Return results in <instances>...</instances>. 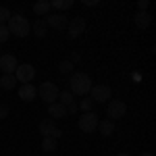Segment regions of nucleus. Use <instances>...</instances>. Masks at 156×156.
Returning <instances> with one entry per match:
<instances>
[{
	"label": "nucleus",
	"instance_id": "nucleus-1",
	"mask_svg": "<svg viewBox=\"0 0 156 156\" xmlns=\"http://www.w3.org/2000/svg\"><path fill=\"white\" fill-rule=\"evenodd\" d=\"M92 90V79L85 73H73L69 77V92L73 96H85Z\"/></svg>",
	"mask_w": 156,
	"mask_h": 156
},
{
	"label": "nucleus",
	"instance_id": "nucleus-2",
	"mask_svg": "<svg viewBox=\"0 0 156 156\" xmlns=\"http://www.w3.org/2000/svg\"><path fill=\"white\" fill-rule=\"evenodd\" d=\"M6 27H9V31H11L12 36H17V37H25L31 31V23L27 21V17H23V15H11Z\"/></svg>",
	"mask_w": 156,
	"mask_h": 156
},
{
	"label": "nucleus",
	"instance_id": "nucleus-3",
	"mask_svg": "<svg viewBox=\"0 0 156 156\" xmlns=\"http://www.w3.org/2000/svg\"><path fill=\"white\" fill-rule=\"evenodd\" d=\"M37 94H40V98L44 102L52 104V102L58 100V87H56V83H52V81H44V83L37 87Z\"/></svg>",
	"mask_w": 156,
	"mask_h": 156
},
{
	"label": "nucleus",
	"instance_id": "nucleus-4",
	"mask_svg": "<svg viewBox=\"0 0 156 156\" xmlns=\"http://www.w3.org/2000/svg\"><path fill=\"white\" fill-rule=\"evenodd\" d=\"M98 121L100 119H98L96 112H83V115L79 117V121H77V127L83 133H92L98 127Z\"/></svg>",
	"mask_w": 156,
	"mask_h": 156
},
{
	"label": "nucleus",
	"instance_id": "nucleus-5",
	"mask_svg": "<svg viewBox=\"0 0 156 156\" xmlns=\"http://www.w3.org/2000/svg\"><path fill=\"white\" fill-rule=\"evenodd\" d=\"M127 112V104L123 100H110V104L106 106V115L110 121H117V119H123Z\"/></svg>",
	"mask_w": 156,
	"mask_h": 156
},
{
	"label": "nucleus",
	"instance_id": "nucleus-6",
	"mask_svg": "<svg viewBox=\"0 0 156 156\" xmlns=\"http://www.w3.org/2000/svg\"><path fill=\"white\" fill-rule=\"evenodd\" d=\"M34 77H36V67H34V65H27V62H25V65H19L17 71H15V79H17L21 85L29 83Z\"/></svg>",
	"mask_w": 156,
	"mask_h": 156
},
{
	"label": "nucleus",
	"instance_id": "nucleus-7",
	"mask_svg": "<svg viewBox=\"0 0 156 156\" xmlns=\"http://www.w3.org/2000/svg\"><path fill=\"white\" fill-rule=\"evenodd\" d=\"M19 67V60L15 54H0V71L2 75H15Z\"/></svg>",
	"mask_w": 156,
	"mask_h": 156
},
{
	"label": "nucleus",
	"instance_id": "nucleus-8",
	"mask_svg": "<svg viewBox=\"0 0 156 156\" xmlns=\"http://www.w3.org/2000/svg\"><path fill=\"white\" fill-rule=\"evenodd\" d=\"M40 133H42L44 137H54V140H58L60 135H62V131L56 127L54 119H44V121H40Z\"/></svg>",
	"mask_w": 156,
	"mask_h": 156
},
{
	"label": "nucleus",
	"instance_id": "nucleus-9",
	"mask_svg": "<svg viewBox=\"0 0 156 156\" xmlns=\"http://www.w3.org/2000/svg\"><path fill=\"white\" fill-rule=\"evenodd\" d=\"M90 94H92V100H94V102H106V100H110V87H108L106 83L92 85Z\"/></svg>",
	"mask_w": 156,
	"mask_h": 156
},
{
	"label": "nucleus",
	"instance_id": "nucleus-10",
	"mask_svg": "<svg viewBox=\"0 0 156 156\" xmlns=\"http://www.w3.org/2000/svg\"><path fill=\"white\" fill-rule=\"evenodd\" d=\"M67 31H69V37H71V40H75V37L81 36V34L85 31L83 17H75V19H71V21H69V25H67Z\"/></svg>",
	"mask_w": 156,
	"mask_h": 156
},
{
	"label": "nucleus",
	"instance_id": "nucleus-11",
	"mask_svg": "<svg viewBox=\"0 0 156 156\" xmlns=\"http://www.w3.org/2000/svg\"><path fill=\"white\" fill-rule=\"evenodd\" d=\"M46 25L54 27V29H67V25H69V19H67V15H62V12H56V15H50L48 19H46Z\"/></svg>",
	"mask_w": 156,
	"mask_h": 156
},
{
	"label": "nucleus",
	"instance_id": "nucleus-12",
	"mask_svg": "<svg viewBox=\"0 0 156 156\" xmlns=\"http://www.w3.org/2000/svg\"><path fill=\"white\" fill-rule=\"evenodd\" d=\"M37 96V87L31 83H23L21 87H19V98L21 100H25V102H34Z\"/></svg>",
	"mask_w": 156,
	"mask_h": 156
},
{
	"label": "nucleus",
	"instance_id": "nucleus-13",
	"mask_svg": "<svg viewBox=\"0 0 156 156\" xmlns=\"http://www.w3.org/2000/svg\"><path fill=\"white\" fill-rule=\"evenodd\" d=\"M133 23L137 25L140 29H146V27H150V23H152V15L148 11H137L133 15Z\"/></svg>",
	"mask_w": 156,
	"mask_h": 156
},
{
	"label": "nucleus",
	"instance_id": "nucleus-14",
	"mask_svg": "<svg viewBox=\"0 0 156 156\" xmlns=\"http://www.w3.org/2000/svg\"><path fill=\"white\" fill-rule=\"evenodd\" d=\"M48 115L50 119H65L67 117V106H62L60 102H52V104H48Z\"/></svg>",
	"mask_w": 156,
	"mask_h": 156
},
{
	"label": "nucleus",
	"instance_id": "nucleus-15",
	"mask_svg": "<svg viewBox=\"0 0 156 156\" xmlns=\"http://www.w3.org/2000/svg\"><path fill=\"white\" fill-rule=\"evenodd\" d=\"M96 129L102 133L104 137H108L110 133L115 131V123H112L110 119H102V121H98V127H96Z\"/></svg>",
	"mask_w": 156,
	"mask_h": 156
},
{
	"label": "nucleus",
	"instance_id": "nucleus-16",
	"mask_svg": "<svg viewBox=\"0 0 156 156\" xmlns=\"http://www.w3.org/2000/svg\"><path fill=\"white\" fill-rule=\"evenodd\" d=\"M15 85H17L15 75H2V77H0V87H2V90H6V92H9V90H12Z\"/></svg>",
	"mask_w": 156,
	"mask_h": 156
},
{
	"label": "nucleus",
	"instance_id": "nucleus-17",
	"mask_svg": "<svg viewBox=\"0 0 156 156\" xmlns=\"http://www.w3.org/2000/svg\"><path fill=\"white\" fill-rule=\"evenodd\" d=\"M48 11H50V2H46V0H40V2H36V4H34V12H36L37 17L48 15Z\"/></svg>",
	"mask_w": 156,
	"mask_h": 156
},
{
	"label": "nucleus",
	"instance_id": "nucleus-18",
	"mask_svg": "<svg viewBox=\"0 0 156 156\" xmlns=\"http://www.w3.org/2000/svg\"><path fill=\"white\" fill-rule=\"evenodd\" d=\"M73 6V0H54V2H50V9H56V11H67V9H71Z\"/></svg>",
	"mask_w": 156,
	"mask_h": 156
},
{
	"label": "nucleus",
	"instance_id": "nucleus-19",
	"mask_svg": "<svg viewBox=\"0 0 156 156\" xmlns=\"http://www.w3.org/2000/svg\"><path fill=\"white\" fill-rule=\"evenodd\" d=\"M73 69H75V65H73L71 60H60L58 62V73L60 75H73Z\"/></svg>",
	"mask_w": 156,
	"mask_h": 156
},
{
	"label": "nucleus",
	"instance_id": "nucleus-20",
	"mask_svg": "<svg viewBox=\"0 0 156 156\" xmlns=\"http://www.w3.org/2000/svg\"><path fill=\"white\" fill-rule=\"evenodd\" d=\"M56 146H58V140H54V137H44V140H42V148H44V152H54Z\"/></svg>",
	"mask_w": 156,
	"mask_h": 156
},
{
	"label": "nucleus",
	"instance_id": "nucleus-21",
	"mask_svg": "<svg viewBox=\"0 0 156 156\" xmlns=\"http://www.w3.org/2000/svg\"><path fill=\"white\" fill-rule=\"evenodd\" d=\"M31 31H34L37 37H44V36H46V23H44L42 19H37L36 23L31 25Z\"/></svg>",
	"mask_w": 156,
	"mask_h": 156
},
{
	"label": "nucleus",
	"instance_id": "nucleus-22",
	"mask_svg": "<svg viewBox=\"0 0 156 156\" xmlns=\"http://www.w3.org/2000/svg\"><path fill=\"white\" fill-rule=\"evenodd\" d=\"M58 98H60V100H56V102H60L62 106H69V104L75 102V96H73L69 90H67V92H58Z\"/></svg>",
	"mask_w": 156,
	"mask_h": 156
},
{
	"label": "nucleus",
	"instance_id": "nucleus-23",
	"mask_svg": "<svg viewBox=\"0 0 156 156\" xmlns=\"http://www.w3.org/2000/svg\"><path fill=\"white\" fill-rule=\"evenodd\" d=\"M77 106H79V110H83V112H92L94 100H92V98H83V100H81V102H79Z\"/></svg>",
	"mask_w": 156,
	"mask_h": 156
},
{
	"label": "nucleus",
	"instance_id": "nucleus-24",
	"mask_svg": "<svg viewBox=\"0 0 156 156\" xmlns=\"http://www.w3.org/2000/svg\"><path fill=\"white\" fill-rule=\"evenodd\" d=\"M9 19H11V11L6 6H0V25H6Z\"/></svg>",
	"mask_w": 156,
	"mask_h": 156
},
{
	"label": "nucleus",
	"instance_id": "nucleus-25",
	"mask_svg": "<svg viewBox=\"0 0 156 156\" xmlns=\"http://www.w3.org/2000/svg\"><path fill=\"white\" fill-rule=\"evenodd\" d=\"M9 36H11L9 27H6V25H0V44H4V42L9 40Z\"/></svg>",
	"mask_w": 156,
	"mask_h": 156
},
{
	"label": "nucleus",
	"instance_id": "nucleus-26",
	"mask_svg": "<svg viewBox=\"0 0 156 156\" xmlns=\"http://www.w3.org/2000/svg\"><path fill=\"white\" fill-rule=\"evenodd\" d=\"M6 117H9V106L0 104V119H6Z\"/></svg>",
	"mask_w": 156,
	"mask_h": 156
},
{
	"label": "nucleus",
	"instance_id": "nucleus-27",
	"mask_svg": "<svg viewBox=\"0 0 156 156\" xmlns=\"http://www.w3.org/2000/svg\"><path fill=\"white\" fill-rule=\"evenodd\" d=\"M77 102H73V104H69V106H67V115H75V112H77Z\"/></svg>",
	"mask_w": 156,
	"mask_h": 156
},
{
	"label": "nucleus",
	"instance_id": "nucleus-28",
	"mask_svg": "<svg viewBox=\"0 0 156 156\" xmlns=\"http://www.w3.org/2000/svg\"><path fill=\"white\" fill-rule=\"evenodd\" d=\"M148 4H150L148 0H140V2H137V9H140V11H146V9H148Z\"/></svg>",
	"mask_w": 156,
	"mask_h": 156
},
{
	"label": "nucleus",
	"instance_id": "nucleus-29",
	"mask_svg": "<svg viewBox=\"0 0 156 156\" xmlns=\"http://www.w3.org/2000/svg\"><path fill=\"white\" fill-rule=\"evenodd\" d=\"M79 60H81V56H79L77 52H73V54H71V62L75 65V62H79Z\"/></svg>",
	"mask_w": 156,
	"mask_h": 156
},
{
	"label": "nucleus",
	"instance_id": "nucleus-30",
	"mask_svg": "<svg viewBox=\"0 0 156 156\" xmlns=\"http://www.w3.org/2000/svg\"><path fill=\"white\" fill-rule=\"evenodd\" d=\"M140 156H152V154H150V152H142Z\"/></svg>",
	"mask_w": 156,
	"mask_h": 156
},
{
	"label": "nucleus",
	"instance_id": "nucleus-31",
	"mask_svg": "<svg viewBox=\"0 0 156 156\" xmlns=\"http://www.w3.org/2000/svg\"><path fill=\"white\" fill-rule=\"evenodd\" d=\"M117 156H131V154H127V152H121V154H117Z\"/></svg>",
	"mask_w": 156,
	"mask_h": 156
}]
</instances>
